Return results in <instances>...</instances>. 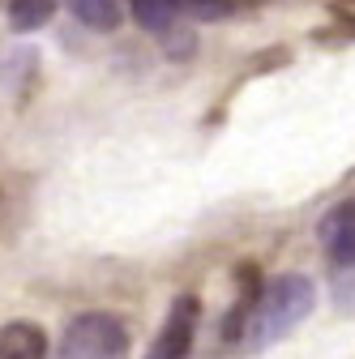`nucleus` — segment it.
I'll use <instances>...</instances> for the list:
<instances>
[{
	"instance_id": "nucleus-1",
	"label": "nucleus",
	"mask_w": 355,
	"mask_h": 359,
	"mask_svg": "<svg viewBox=\"0 0 355 359\" xmlns=\"http://www.w3.org/2000/svg\"><path fill=\"white\" fill-rule=\"evenodd\" d=\"M317 308V283L304 278V274H279L274 283H265L253 299V312H248V325H244V342L248 351H265L283 342L308 312Z\"/></svg>"
},
{
	"instance_id": "nucleus-2",
	"label": "nucleus",
	"mask_w": 355,
	"mask_h": 359,
	"mask_svg": "<svg viewBox=\"0 0 355 359\" xmlns=\"http://www.w3.org/2000/svg\"><path fill=\"white\" fill-rule=\"evenodd\" d=\"M128 355V330L112 312H81L69 321L56 359H124Z\"/></svg>"
},
{
	"instance_id": "nucleus-3",
	"label": "nucleus",
	"mask_w": 355,
	"mask_h": 359,
	"mask_svg": "<svg viewBox=\"0 0 355 359\" xmlns=\"http://www.w3.org/2000/svg\"><path fill=\"white\" fill-rule=\"evenodd\" d=\"M193 334H197V299L180 295L167 308V321H163V330H159L146 359H185L193 351Z\"/></svg>"
},
{
	"instance_id": "nucleus-4",
	"label": "nucleus",
	"mask_w": 355,
	"mask_h": 359,
	"mask_svg": "<svg viewBox=\"0 0 355 359\" xmlns=\"http://www.w3.org/2000/svg\"><path fill=\"white\" fill-rule=\"evenodd\" d=\"M321 244L334 265H355V197L321 218Z\"/></svg>"
},
{
	"instance_id": "nucleus-5",
	"label": "nucleus",
	"mask_w": 355,
	"mask_h": 359,
	"mask_svg": "<svg viewBox=\"0 0 355 359\" xmlns=\"http://www.w3.org/2000/svg\"><path fill=\"white\" fill-rule=\"evenodd\" d=\"M48 355V334L34 321H9L0 330V359H43Z\"/></svg>"
},
{
	"instance_id": "nucleus-6",
	"label": "nucleus",
	"mask_w": 355,
	"mask_h": 359,
	"mask_svg": "<svg viewBox=\"0 0 355 359\" xmlns=\"http://www.w3.org/2000/svg\"><path fill=\"white\" fill-rule=\"evenodd\" d=\"M128 13L150 34H171L180 26V5L175 0H128Z\"/></svg>"
},
{
	"instance_id": "nucleus-7",
	"label": "nucleus",
	"mask_w": 355,
	"mask_h": 359,
	"mask_svg": "<svg viewBox=\"0 0 355 359\" xmlns=\"http://www.w3.org/2000/svg\"><path fill=\"white\" fill-rule=\"evenodd\" d=\"M69 5H73V18L81 26H91L99 34H112L120 26V5L116 0H69Z\"/></svg>"
},
{
	"instance_id": "nucleus-8",
	"label": "nucleus",
	"mask_w": 355,
	"mask_h": 359,
	"mask_svg": "<svg viewBox=\"0 0 355 359\" xmlns=\"http://www.w3.org/2000/svg\"><path fill=\"white\" fill-rule=\"evenodd\" d=\"M56 13V0H13L9 5V26L13 30H39V26H48Z\"/></svg>"
},
{
	"instance_id": "nucleus-9",
	"label": "nucleus",
	"mask_w": 355,
	"mask_h": 359,
	"mask_svg": "<svg viewBox=\"0 0 355 359\" xmlns=\"http://www.w3.org/2000/svg\"><path fill=\"white\" fill-rule=\"evenodd\" d=\"M175 5H180V13L189 9V13H201V18H218V13L244 5V0H175Z\"/></svg>"
}]
</instances>
